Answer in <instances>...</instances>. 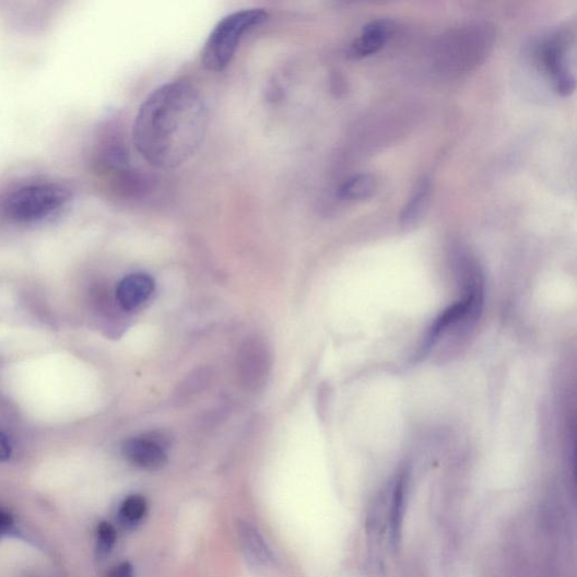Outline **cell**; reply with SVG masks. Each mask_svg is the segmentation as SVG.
<instances>
[{
    "mask_svg": "<svg viewBox=\"0 0 577 577\" xmlns=\"http://www.w3.org/2000/svg\"><path fill=\"white\" fill-rule=\"evenodd\" d=\"M208 125V108L197 87L173 82L141 105L132 130L134 148L156 168H177L199 151Z\"/></svg>",
    "mask_w": 577,
    "mask_h": 577,
    "instance_id": "cell-1",
    "label": "cell"
},
{
    "mask_svg": "<svg viewBox=\"0 0 577 577\" xmlns=\"http://www.w3.org/2000/svg\"><path fill=\"white\" fill-rule=\"evenodd\" d=\"M494 39V28L486 23L467 24L450 31L437 45V66L449 75L466 74L484 62Z\"/></svg>",
    "mask_w": 577,
    "mask_h": 577,
    "instance_id": "cell-2",
    "label": "cell"
},
{
    "mask_svg": "<svg viewBox=\"0 0 577 577\" xmlns=\"http://www.w3.org/2000/svg\"><path fill=\"white\" fill-rule=\"evenodd\" d=\"M269 19L262 10H245L222 20L211 32L202 51V63L211 71L224 70L234 58L243 36Z\"/></svg>",
    "mask_w": 577,
    "mask_h": 577,
    "instance_id": "cell-3",
    "label": "cell"
},
{
    "mask_svg": "<svg viewBox=\"0 0 577 577\" xmlns=\"http://www.w3.org/2000/svg\"><path fill=\"white\" fill-rule=\"evenodd\" d=\"M69 192L57 185H33L12 192L5 201V213L13 222H40L61 209Z\"/></svg>",
    "mask_w": 577,
    "mask_h": 577,
    "instance_id": "cell-4",
    "label": "cell"
},
{
    "mask_svg": "<svg viewBox=\"0 0 577 577\" xmlns=\"http://www.w3.org/2000/svg\"><path fill=\"white\" fill-rule=\"evenodd\" d=\"M271 369L272 353L268 343L259 337L247 338L237 355V376L242 387L251 392L261 390Z\"/></svg>",
    "mask_w": 577,
    "mask_h": 577,
    "instance_id": "cell-5",
    "label": "cell"
},
{
    "mask_svg": "<svg viewBox=\"0 0 577 577\" xmlns=\"http://www.w3.org/2000/svg\"><path fill=\"white\" fill-rule=\"evenodd\" d=\"M569 38L557 32L540 47L539 63L552 82L556 93L568 96L575 91V75L568 61Z\"/></svg>",
    "mask_w": 577,
    "mask_h": 577,
    "instance_id": "cell-6",
    "label": "cell"
},
{
    "mask_svg": "<svg viewBox=\"0 0 577 577\" xmlns=\"http://www.w3.org/2000/svg\"><path fill=\"white\" fill-rule=\"evenodd\" d=\"M126 459L143 471L155 472L167 462L165 440L161 435L133 438L125 443Z\"/></svg>",
    "mask_w": 577,
    "mask_h": 577,
    "instance_id": "cell-7",
    "label": "cell"
},
{
    "mask_svg": "<svg viewBox=\"0 0 577 577\" xmlns=\"http://www.w3.org/2000/svg\"><path fill=\"white\" fill-rule=\"evenodd\" d=\"M395 25L390 20H376L368 23L349 49L353 59H363L380 51L390 40Z\"/></svg>",
    "mask_w": 577,
    "mask_h": 577,
    "instance_id": "cell-8",
    "label": "cell"
},
{
    "mask_svg": "<svg viewBox=\"0 0 577 577\" xmlns=\"http://www.w3.org/2000/svg\"><path fill=\"white\" fill-rule=\"evenodd\" d=\"M155 291L152 276L144 273H133L126 276L117 287V299L128 311L136 310L146 304Z\"/></svg>",
    "mask_w": 577,
    "mask_h": 577,
    "instance_id": "cell-9",
    "label": "cell"
},
{
    "mask_svg": "<svg viewBox=\"0 0 577 577\" xmlns=\"http://www.w3.org/2000/svg\"><path fill=\"white\" fill-rule=\"evenodd\" d=\"M240 544L247 558L259 565L268 566L272 560L271 552L257 527L244 522L239 527Z\"/></svg>",
    "mask_w": 577,
    "mask_h": 577,
    "instance_id": "cell-10",
    "label": "cell"
},
{
    "mask_svg": "<svg viewBox=\"0 0 577 577\" xmlns=\"http://www.w3.org/2000/svg\"><path fill=\"white\" fill-rule=\"evenodd\" d=\"M377 188V178L373 174H357L340 187L339 197L346 201L367 200L376 193Z\"/></svg>",
    "mask_w": 577,
    "mask_h": 577,
    "instance_id": "cell-11",
    "label": "cell"
},
{
    "mask_svg": "<svg viewBox=\"0 0 577 577\" xmlns=\"http://www.w3.org/2000/svg\"><path fill=\"white\" fill-rule=\"evenodd\" d=\"M432 185L428 177L419 180L413 193L401 214V222L409 226L416 223L423 215L431 198Z\"/></svg>",
    "mask_w": 577,
    "mask_h": 577,
    "instance_id": "cell-12",
    "label": "cell"
},
{
    "mask_svg": "<svg viewBox=\"0 0 577 577\" xmlns=\"http://www.w3.org/2000/svg\"><path fill=\"white\" fill-rule=\"evenodd\" d=\"M148 513V501L141 495H130L120 507L119 519L127 528L137 526Z\"/></svg>",
    "mask_w": 577,
    "mask_h": 577,
    "instance_id": "cell-13",
    "label": "cell"
},
{
    "mask_svg": "<svg viewBox=\"0 0 577 577\" xmlns=\"http://www.w3.org/2000/svg\"><path fill=\"white\" fill-rule=\"evenodd\" d=\"M117 531L110 522H101L96 530V553L104 558L111 553L116 545Z\"/></svg>",
    "mask_w": 577,
    "mask_h": 577,
    "instance_id": "cell-14",
    "label": "cell"
},
{
    "mask_svg": "<svg viewBox=\"0 0 577 577\" xmlns=\"http://www.w3.org/2000/svg\"><path fill=\"white\" fill-rule=\"evenodd\" d=\"M13 516L4 509H0V535L9 534L14 529Z\"/></svg>",
    "mask_w": 577,
    "mask_h": 577,
    "instance_id": "cell-15",
    "label": "cell"
},
{
    "mask_svg": "<svg viewBox=\"0 0 577 577\" xmlns=\"http://www.w3.org/2000/svg\"><path fill=\"white\" fill-rule=\"evenodd\" d=\"M105 577H133L132 565L123 562L115 566Z\"/></svg>",
    "mask_w": 577,
    "mask_h": 577,
    "instance_id": "cell-16",
    "label": "cell"
},
{
    "mask_svg": "<svg viewBox=\"0 0 577 577\" xmlns=\"http://www.w3.org/2000/svg\"><path fill=\"white\" fill-rule=\"evenodd\" d=\"M12 456V445L4 433L0 432V462L8 461Z\"/></svg>",
    "mask_w": 577,
    "mask_h": 577,
    "instance_id": "cell-17",
    "label": "cell"
}]
</instances>
